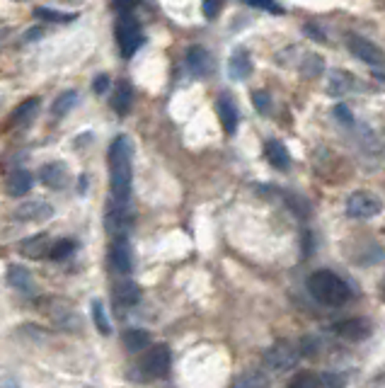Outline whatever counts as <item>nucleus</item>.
<instances>
[{
  "mask_svg": "<svg viewBox=\"0 0 385 388\" xmlns=\"http://www.w3.org/2000/svg\"><path fill=\"white\" fill-rule=\"evenodd\" d=\"M131 144L126 136H117L109 146V187H112L114 204L128 206L131 200Z\"/></svg>",
  "mask_w": 385,
  "mask_h": 388,
  "instance_id": "1",
  "label": "nucleus"
},
{
  "mask_svg": "<svg viewBox=\"0 0 385 388\" xmlns=\"http://www.w3.org/2000/svg\"><path fill=\"white\" fill-rule=\"evenodd\" d=\"M308 289L310 294L315 296L320 304L327 306H339L349 299V287L342 277H337L335 272H327V269H320V272H313L308 277Z\"/></svg>",
  "mask_w": 385,
  "mask_h": 388,
  "instance_id": "2",
  "label": "nucleus"
},
{
  "mask_svg": "<svg viewBox=\"0 0 385 388\" xmlns=\"http://www.w3.org/2000/svg\"><path fill=\"white\" fill-rule=\"evenodd\" d=\"M144 30H141V22L136 20L134 12H121L117 20V44L124 59H131L144 46Z\"/></svg>",
  "mask_w": 385,
  "mask_h": 388,
  "instance_id": "3",
  "label": "nucleus"
},
{
  "mask_svg": "<svg viewBox=\"0 0 385 388\" xmlns=\"http://www.w3.org/2000/svg\"><path fill=\"white\" fill-rule=\"evenodd\" d=\"M298 359H301V347H296L293 342L282 340V342H274L272 347L264 352L262 367L267 369V371L284 374V371H288V369L296 367Z\"/></svg>",
  "mask_w": 385,
  "mask_h": 388,
  "instance_id": "4",
  "label": "nucleus"
},
{
  "mask_svg": "<svg viewBox=\"0 0 385 388\" xmlns=\"http://www.w3.org/2000/svg\"><path fill=\"white\" fill-rule=\"evenodd\" d=\"M170 364H172L170 349L165 347V345H155V347L146 349V354L139 362V369L146 378H163V376H168Z\"/></svg>",
  "mask_w": 385,
  "mask_h": 388,
  "instance_id": "5",
  "label": "nucleus"
},
{
  "mask_svg": "<svg viewBox=\"0 0 385 388\" xmlns=\"http://www.w3.org/2000/svg\"><path fill=\"white\" fill-rule=\"evenodd\" d=\"M380 211H383V202H380L375 194L366 192V189H359V192H354L349 200H346V216H349V219L366 221V219L378 216Z\"/></svg>",
  "mask_w": 385,
  "mask_h": 388,
  "instance_id": "6",
  "label": "nucleus"
},
{
  "mask_svg": "<svg viewBox=\"0 0 385 388\" xmlns=\"http://www.w3.org/2000/svg\"><path fill=\"white\" fill-rule=\"evenodd\" d=\"M346 49L351 51V54L356 56L359 61H364V64L368 66H383L385 64V54L378 49V46L373 44V41L364 39V37L359 35H349L346 37Z\"/></svg>",
  "mask_w": 385,
  "mask_h": 388,
  "instance_id": "7",
  "label": "nucleus"
},
{
  "mask_svg": "<svg viewBox=\"0 0 385 388\" xmlns=\"http://www.w3.org/2000/svg\"><path fill=\"white\" fill-rule=\"evenodd\" d=\"M54 216V206L44 200H34V202H25L15 209V219L17 221H30V224H41V221L51 219Z\"/></svg>",
  "mask_w": 385,
  "mask_h": 388,
  "instance_id": "8",
  "label": "nucleus"
},
{
  "mask_svg": "<svg viewBox=\"0 0 385 388\" xmlns=\"http://www.w3.org/2000/svg\"><path fill=\"white\" fill-rule=\"evenodd\" d=\"M109 262H112L114 272H119V274H128L134 269V255H131V245H128L126 238H117L112 243Z\"/></svg>",
  "mask_w": 385,
  "mask_h": 388,
  "instance_id": "9",
  "label": "nucleus"
},
{
  "mask_svg": "<svg viewBox=\"0 0 385 388\" xmlns=\"http://www.w3.org/2000/svg\"><path fill=\"white\" fill-rule=\"evenodd\" d=\"M131 211H128V206H121V204H114L109 206L107 211V219H104V224H107V231L112 235H117V238H126V231L131 229Z\"/></svg>",
  "mask_w": 385,
  "mask_h": 388,
  "instance_id": "10",
  "label": "nucleus"
},
{
  "mask_svg": "<svg viewBox=\"0 0 385 388\" xmlns=\"http://www.w3.org/2000/svg\"><path fill=\"white\" fill-rule=\"evenodd\" d=\"M371 330H373V325L366 318H349V320L337 323V335L349 340V342H361V340H366L371 335Z\"/></svg>",
  "mask_w": 385,
  "mask_h": 388,
  "instance_id": "11",
  "label": "nucleus"
},
{
  "mask_svg": "<svg viewBox=\"0 0 385 388\" xmlns=\"http://www.w3.org/2000/svg\"><path fill=\"white\" fill-rule=\"evenodd\" d=\"M39 180L51 189H63L68 184V168L63 163H46L39 170Z\"/></svg>",
  "mask_w": 385,
  "mask_h": 388,
  "instance_id": "12",
  "label": "nucleus"
},
{
  "mask_svg": "<svg viewBox=\"0 0 385 388\" xmlns=\"http://www.w3.org/2000/svg\"><path fill=\"white\" fill-rule=\"evenodd\" d=\"M51 248H54V243H51L49 235H44V233L32 235V238L22 240V245H20L22 255L32 260H41V258H46V255L51 258Z\"/></svg>",
  "mask_w": 385,
  "mask_h": 388,
  "instance_id": "13",
  "label": "nucleus"
},
{
  "mask_svg": "<svg viewBox=\"0 0 385 388\" xmlns=\"http://www.w3.org/2000/svg\"><path fill=\"white\" fill-rule=\"evenodd\" d=\"M228 75L233 80H247L252 75V59L245 49H235L228 59Z\"/></svg>",
  "mask_w": 385,
  "mask_h": 388,
  "instance_id": "14",
  "label": "nucleus"
},
{
  "mask_svg": "<svg viewBox=\"0 0 385 388\" xmlns=\"http://www.w3.org/2000/svg\"><path fill=\"white\" fill-rule=\"evenodd\" d=\"M112 299L117 306H121V309H131V306H136L141 301V289L139 284L134 282H121L114 287L112 291Z\"/></svg>",
  "mask_w": 385,
  "mask_h": 388,
  "instance_id": "15",
  "label": "nucleus"
},
{
  "mask_svg": "<svg viewBox=\"0 0 385 388\" xmlns=\"http://www.w3.org/2000/svg\"><path fill=\"white\" fill-rule=\"evenodd\" d=\"M32 184H34V177L27 170H12L6 177V192L10 197H25L32 189Z\"/></svg>",
  "mask_w": 385,
  "mask_h": 388,
  "instance_id": "16",
  "label": "nucleus"
},
{
  "mask_svg": "<svg viewBox=\"0 0 385 388\" xmlns=\"http://www.w3.org/2000/svg\"><path fill=\"white\" fill-rule=\"evenodd\" d=\"M216 110H218V117H221L223 131H226V134H235V129H237V107H235V102H233L228 95H221V97H218Z\"/></svg>",
  "mask_w": 385,
  "mask_h": 388,
  "instance_id": "17",
  "label": "nucleus"
},
{
  "mask_svg": "<svg viewBox=\"0 0 385 388\" xmlns=\"http://www.w3.org/2000/svg\"><path fill=\"white\" fill-rule=\"evenodd\" d=\"M8 284L17 291H22V294H34V279H32L30 269L20 267V264H12L8 269Z\"/></svg>",
  "mask_w": 385,
  "mask_h": 388,
  "instance_id": "18",
  "label": "nucleus"
},
{
  "mask_svg": "<svg viewBox=\"0 0 385 388\" xmlns=\"http://www.w3.org/2000/svg\"><path fill=\"white\" fill-rule=\"evenodd\" d=\"M354 78H351L346 70H332L330 73V83H327V93L330 97H344L354 90Z\"/></svg>",
  "mask_w": 385,
  "mask_h": 388,
  "instance_id": "19",
  "label": "nucleus"
},
{
  "mask_svg": "<svg viewBox=\"0 0 385 388\" xmlns=\"http://www.w3.org/2000/svg\"><path fill=\"white\" fill-rule=\"evenodd\" d=\"M131 102H134V90H131V85L119 83L112 95V110L117 112L119 117H124V115H128V110H131Z\"/></svg>",
  "mask_w": 385,
  "mask_h": 388,
  "instance_id": "20",
  "label": "nucleus"
},
{
  "mask_svg": "<svg viewBox=\"0 0 385 388\" xmlns=\"http://www.w3.org/2000/svg\"><path fill=\"white\" fill-rule=\"evenodd\" d=\"M187 64H189V68H192V73L206 75L208 70H211V56H208V51L204 49V46H192V49L187 51Z\"/></svg>",
  "mask_w": 385,
  "mask_h": 388,
  "instance_id": "21",
  "label": "nucleus"
},
{
  "mask_svg": "<svg viewBox=\"0 0 385 388\" xmlns=\"http://www.w3.org/2000/svg\"><path fill=\"white\" fill-rule=\"evenodd\" d=\"M39 105H41L39 97H30V100H25L22 105H17L15 112H12V124L27 126L37 117V112H39Z\"/></svg>",
  "mask_w": 385,
  "mask_h": 388,
  "instance_id": "22",
  "label": "nucleus"
},
{
  "mask_svg": "<svg viewBox=\"0 0 385 388\" xmlns=\"http://www.w3.org/2000/svg\"><path fill=\"white\" fill-rule=\"evenodd\" d=\"M121 342L128 352H144L146 347H150V335L141 328H131L121 335Z\"/></svg>",
  "mask_w": 385,
  "mask_h": 388,
  "instance_id": "23",
  "label": "nucleus"
},
{
  "mask_svg": "<svg viewBox=\"0 0 385 388\" xmlns=\"http://www.w3.org/2000/svg\"><path fill=\"white\" fill-rule=\"evenodd\" d=\"M264 153H267L269 165H274L277 170H286L288 165H291V155H288L286 146L279 144V141H269L267 148H264Z\"/></svg>",
  "mask_w": 385,
  "mask_h": 388,
  "instance_id": "24",
  "label": "nucleus"
},
{
  "mask_svg": "<svg viewBox=\"0 0 385 388\" xmlns=\"http://www.w3.org/2000/svg\"><path fill=\"white\" fill-rule=\"evenodd\" d=\"M75 102H78V93H75V90H66V93H61L59 97H56L54 105H51V115H54L56 119H61V117H66L73 110Z\"/></svg>",
  "mask_w": 385,
  "mask_h": 388,
  "instance_id": "25",
  "label": "nucleus"
},
{
  "mask_svg": "<svg viewBox=\"0 0 385 388\" xmlns=\"http://www.w3.org/2000/svg\"><path fill=\"white\" fill-rule=\"evenodd\" d=\"M233 388H269V378L259 371H247L237 378Z\"/></svg>",
  "mask_w": 385,
  "mask_h": 388,
  "instance_id": "26",
  "label": "nucleus"
},
{
  "mask_svg": "<svg viewBox=\"0 0 385 388\" xmlns=\"http://www.w3.org/2000/svg\"><path fill=\"white\" fill-rule=\"evenodd\" d=\"M34 15L37 17H41V20H46V22H73L75 17V12H61V10H51V8H44V6H39V8H34Z\"/></svg>",
  "mask_w": 385,
  "mask_h": 388,
  "instance_id": "27",
  "label": "nucleus"
},
{
  "mask_svg": "<svg viewBox=\"0 0 385 388\" xmlns=\"http://www.w3.org/2000/svg\"><path fill=\"white\" fill-rule=\"evenodd\" d=\"M322 70H325V64H322L320 56L317 54L306 56V61H303V66H301V73L306 75V78H317V75H322Z\"/></svg>",
  "mask_w": 385,
  "mask_h": 388,
  "instance_id": "28",
  "label": "nucleus"
},
{
  "mask_svg": "<svg viewBox=\"0 0 385 388\" xmlns=\"http://www.w3.org/2000/svg\"><path fill=\"white\" fill-rule=\"evenodd\" d=\"M92 320H95V328H97L102 335L112 333V328H109V318H107V313H104L102 301H92Z\"/></svg>",
  "mask_w": 385,
  "mask_h": 388,
  "instance_id": "29",
  "label": "nucleus"
},
{
  "mask_svg": "<svg viewBox=\"0 0 385 388\" xmlns=\"http://www.w3.org/2000/svg\"><path fill=\"white\" fill-rule=\"evenodd\" d=\"M344 386H346L344 376H339L335 371H325L317 376V388H344Z\"/></svg>",
  "mask_w": 385,
  "mask_h": 388,
  "instance_id": "30",
  "label": "nucleus"
},
{
  "mask_svg": "<svg viewBox=\"0 0 385 388\" xmlns=\"http://www.w3.org/2000/svg\"><path fill=\"white\" fill-rule=\"evenodd\" d=\"M73 250H75V243L70 238L56 240L54 248H51V260H66Z\"/></svg>",
  "mask_w": 385,
  "mask_h": 388,
  "instance_id": "31",
  "label": "nucleus"
},
{
  "mask_svg": "<svg viewBox=\"0 0 385 388\" xmlns=\"http://www.w3.org/2000/svg\"><path fill=\"white\" fill-rule=\"evenodd\" d=\"M288 388H317V376H315V374H310V371H301V374H296V376L291 378Z\"/></svg>",
  "mask_w": 385,
  "mask_h": 388,
  "instance_id": "32",
  "label": "nucleus"
},
{
  "mask_svg": "<svg viewBox=\"0 0 385 388\" xmlns=\"http://www.w3.org/2000/svg\"><path fill=\"white\" fill-rule=\"evenodd\" d=\"M286 202H288V206L301 216V219H306L308 211H310V204H308L303 197H298V194H286Z\"/></svg>",
  "mask_w": 385,
  "mask_h": 388,
  "instance_id": "33",
  "label": "nucleus"
},
{
  "mask_svg": "<svg viewBox=\"0 0 385 388\" xmlns=\"http://www.w3.org/2000/svg\"><path fill=\"white\" fill-rule=\"evenodd\" d=\"M252 105L262 112V115H269V107H272V102H269V95L264 93V90H259V93L252 95Z\"/></svg>",
  "mask_w": 385,
  "mask_h": 388,
  "instance_id": "34",
  "label": "nucleus"
},
{
  "mask_svg": "<svg viewBox=\"0 0 385 388\" xmlns=\"http://www.w3.org/2000/svg\"><path fill=\"white\" fill-rule=\"evenodd\" d=\"M250 6L259 8V10L272 12V15H282V12H284V6H279V3H264V0H257V3H250Z\"/></svg>",
  "mask_w": 385,
  "mask_h": 388,
  "instance_id": "35",
  "label": "nucleus"
},
{
  "mask_svg": "<svg viewBox=\"0 0 385 388\" xmlns=\"http://www.w3.org/2000/svg\"><path fill=\"white\" fill-rule=\"evenodd\" d=\"M201 10H204V17L206 20H213V17L218 15V10H221V3H211V0H206L201 6Z\"/></svg>",
  "mask_w": 385,
  "mask_h": 388,
  "instance_id": "36",
  "label": "nucleus"
},
{
  "mask_svg": "<svg viewBox=\"0 0 385 388\" xmlns=\"http://www.w3.org/2000/svg\"><path fill=\"white\" fill-rule=\"evenodd\" d=\"M335 117H337L339 122H344V124H351V122H354V117H351V110H349L346 105H337Z\"/></svg>",
  "mask_w": 385,
  "mask_h": 388,
  "instance_id": "37",
  "label": "nucleus"
},
{
  "mask_svg": "<svg viewBox=\"0 0 385 388\" xmlns=\"http://www.w3.org/2000/svg\"><path fill=\"white\" fill-rule=\"evenodd\" d=\"M107 88H109V78L107 75H97V78H95V83H92V90L97 95H102V93H107Z\"/></svg>",
  "mask_w": 385,
  "mask_h": 388,
  "instance_id": "38",
  "label": "nucleus"
},
{
  "mask_svg": "<svg viewBox=\"0 0 385 388\" xmlns=\"http://www.w3.org/2000/svg\"><path fill=\"white\" fill-rule=\"evenodd\" d=\"M303 345H306V347L301 349L303 354H306V357H313V354L317 352V347H315V340H310V338H306L303 340Z\"/></svg>",
  "mask_w": 385,
  "mask_h": 388,
  "instance_id": "39",
  "label": "nucleus"
},
{
  "mask_svg": "<svg viewBox=\"0 0 385 388\" xmlns=\"http://www.w3.org/2000/svg\"><path fill=\"white\" fill-rule=\"evenodd\" d=\"M368 388H385V371H380L378 376H373L368 381Z\"/></svg>",
  "mask_w": 385,
  "mask_h": 388,
  "instance_id": "40",
  "label": "nucleus"
},
{
  "mask_svg": "<svg viewBox=\"0 0 385 388\" xmlns=\"http://www.w3.org/2000/svg\"><path fill=\"white\" fill-rule=\"evenodd\" d=\"M0 388H22L15 378H0Z\"/></svg>",
  "mask_w": 385,
  "mask_h": 388,
  "instance_id": "41",
  "label": "nucleus"
},
{
  "mask_svg": "<svg viewBox=\"0 0 385 388\" xmlns=\"http://www.w3.org/2000/svg\"><path fill=\"white\" fill-rule=\"evenodd\" d=\"M34 39H41V30L37 27V30H30L25 35V41H34Z\"/></svg>",
  "mask_w": 385,
  "mask_h": 388,
  "instance_id": "42",
  "label": "nucleus"
},
{
  "mask_svg": "<svg viewBox=\"0 0 385 388\" xmlns=\"http://www.w3.org/2000/svg\"><path fill=\"white\" fill-rule=\"evenodd\" d=\"M380 294H383V301H385V282L380 284Z\"/></svg>",
  "mask_w": 385,
  "mask_h": 388,
  "instance_id": "43",
  "label": "nucleus"
}]
</instances>
